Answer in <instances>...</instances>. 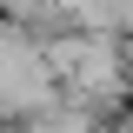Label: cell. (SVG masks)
I'll list each match as a JSON object with an SVG mask.
<instances>
[{
	"instance_id": "obj_1",
	"label": "cell",
	"mask_w": 133,
	"mask_h": 133,
	"mask_svg": "<svg viewBox=\"0 0 133 133\" xmlns=\"http://www.w3.org/2000/svg\"><path fill=\"white\" fill-rule=\"evenodd\" d=\"M47 93H53L47 53H33L27 40L0 33V113H33V107H47Z\"/></svg>"
}]
</instances>
